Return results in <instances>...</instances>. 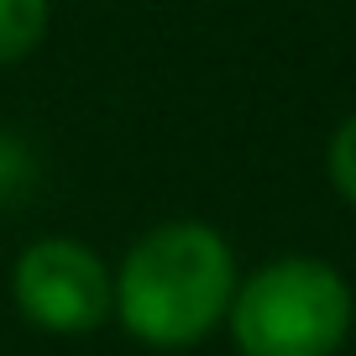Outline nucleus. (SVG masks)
<instances>
[{
    "label": "nucleus",
    "mask_w": 356,
    "mask_h": 356,
    "mask_svg": "<svg viewBox=\"0 0 356 356\" xmlns=\"http://www.w3.org/2000/svg\"><path fill=\"white\" fill-rule=\"evenodd\" d=\"M53 0H0V68H16L47 42Z\"/></svg>",
    "instance_id": "20e7f679"
},
{
    "label": "nucleus",
    "mask_w": 356,
    "mask_h": 356,
    "mask_svg": "<svg viewBox=\"0 0 356 356\" xmlns=\"http://www.w3.org/2000/svg\"><path fill=\"white\" fill-rule=\"evenodd\" d=\"M351 320L356 299L341 267L289 252L236 283L225 330L241 356H335L351 335Z\"/></svg>",
    "instance_id": "f03ea898"
},
{
    "label": "nucleus",
    "mask_w": 356,
    "mask_h": 356,
    "mask_svg": "<svg viewBox=\"0 0 356 356\" xmlns=\"http://www.w3.org/2000/svg\"><path fill=\"white\" fill-rule=\"evenodd\" d=\"M11 304L32 330L89 335L115 314V267L74 236H37L11 267Z\"/></svg>",
    "instance_id": "7ed1b4c3"
},
{
    "label": "nucleus",
    "mask_w": 356,
    "mask_h": 356,
    "mask_svg": "<svg viewBox=\"0 0 356 356\" xmlns=\"http://www.w3.org/2000/svg\"><path fill=\"white\" fill-rule=\"evenodd\" d=\"M236 283V252L210 220H163L126 246L111 320L152 351H189L225 325Z\"/></svg>",
    "instance_id": "f257e3e1"
},
{
    "label": "nucleus",
    "mask_w": 356,
    "mask_h": 356,
    "mask_svg": "<svg viewBox=\"0 0 356 356\" xmlns=\"http://www.w3.org/2000/svg\"><path fill=\"white\" fill-rule=\"evenodd\" d=\"M325 173H330V189L356 210V111L346 115L330 131V142H325Z\"/></svg>",
    "instance_id": "39448f33"
}]
</instances>
